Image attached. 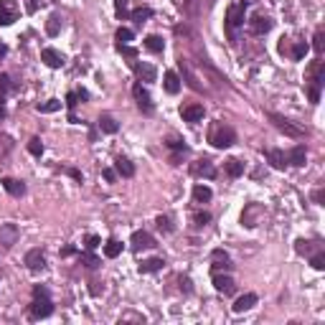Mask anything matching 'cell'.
Masks as SVG:
<instances>
[{
	"instance_id": "obj_34",
	"label": "cell",
	"mask_w": 325,
	"mask_h": 325,
	"mask_svg": "<svg viewBox=\"0 0 325 325\" xmlns=\"http://www.w3.org/2000/svg\"><path fill=\"white\" fill-rule=\"evenodd\" d=\"M59 31H61V18L59 16H51L49 23H46V33L49 36H59Z\"/></svg>"
},
{
	"instance_id": "obj_49",
	"label": "cell",
	"mask_w": 325,
	"mask_h": 325,
	"mask_svg": "<svg viewBox=\"0 0 325 325\" xmlns=\"http://www.w3.org/2000/svg\"><path fill=\"white\" fill-rule=\"evenodd\" d=\"M6 114H8V112H6V107H3V104H0V122H3V119H6Z\"/></svg>"
},
{
	"instance_id": "obj_10",
	"label": "cell",
	"mask_w": 325,
	"mask_h": 325,
	"mask_svg": "<svg viewBox=\"0 0 325 325\" xmlns=\"http://www.w3.org/2000/svg\"><path fill=\"white\" fill-rule=\"evenodd\" d=\"M41 61H44L49 69H61V66H64V54H59L56 49H44V51H41Z\"/></svg>"
},
{
	"instance_id": "obj_25",
	"label": "cell",
	"mask_w": 325,
	"mask_h": 325,
	"mask_svg": "<svg viewBox=\"0 0 325 325\" xmlns=\"http://www.w3.org/2000/svg\"><path fill=\"white\" fill-rule=\"evenodd\" d=\"M224 168H226V173H229L231 178H239V176L244 173V162L236 160V157H229V160L224 162Z\"/></svg>"
},
{
	"instance_id": "obj_15",
	"label": "cell",
	"mask_w": 325,
	"mask_h": 325,
	"mask_svg": "<svg viewBox=\"0 0 325 325\" xmlns=\"http://www.w3.org/2000/svg\"><path fill=\"white\" fill-rule=\"evenodd\" d=\"M307 160V152H305V145H295L290 152H287V166H295V168H302Z\"/></svg>"
},
{
	"instance_id": "obj_23",
	"label": "cell",
	"mask_w": 325,
	"mask_h": 325,
	"mask_svg": "<svg viewBox=\"0 0 325 325\" xmlns=\"http://www.w3.org/2000/svg\"><path fill=\"white\" fill-rule=\"evenodd\" d=\"M162 267H166V262H162L160 257H152V259H145V262H140V272H142V274H150V272H160Z\"/></svg>"
},
{
	"instance_id": "obj_3",
	"label": "cell",
	"mask_w": 325,
	"mask_h": 325,
	"mask_svg": "<svg viewBox=\"0 0 325 325\" xmlns=\"http://www.w3.org/2000/svg\"><path fill=\"white\" fill-rule=\"evenodd\" d=\"M244 8H247V3H239V6H231V8L226 11V33H229V41H231V44H236L234 31H236L239 26H244Z\"/></svg>"
},
{
	"instance_id": "obj_27",
	"label": "cell",
	"mask_w": 325,
	"mask_h": 325,
	"mask_svg": "<svg viewBox=\"0 0 325 325\" xmlns=\"http://www.w3.org/2000/svg\"><path fill=\"white\" fill-rule=\"evenodd\" d=\"M211 196H214V193H211V188H209V186H201V183H198V186H193V201H196V204H209V201H211Z\"/></svg>"
},
{
	"instance_id": "obj_5",
	"label": "cell",
	"mask_w": 325,
	"mask_h": 325,
	"mask_svg": "<svg viewBox=\"0 0 325 325\" xmlns=\"http://www.w3.org/2000/svg\"><path fill=\"white\" fill-rule=\"evenodd\" d=\"M132 97H135V102H137V107L145 112V114H152V99H150V94H147V89L142 87V82H135L132 84Z\"/></svg>"
},
{
	"instance_id": "obj_37",
	"label": "cell",
	"mask_w": 325,
	"mask_h": 325,
	"mask_svg": "<svg viewBox=\"0 0 325 325\" xmlns=\"http://www.w3.org/2000/svg\"><path fill=\"white\" fill-rule=\"evenodd\" d=\"M114 38H117V44H130V41L135 38V33H132L130 28H117V36H114Z\"/></svg>"
},
{
	"instance_id": "obj_6",
	"label": "cell",
	"mask_w": 325,
	"mask_h": 325,
	"mask_svg": "<svg viewBox=\"0 0 325 325\" xmlns=\"http://www.w3.org/2000/svg\"><path fill=\"white\" fill-rule=\"evenodd\" d=\"M269 119H272V122H274V127H277L279 132H285L287 137H302V135H305L300 127L290 125V119H285V117H282V114H277V112H269Z\"/></svg>"
},
{
	"instance_id": "obj_33",
	"label": "cell",
	"mask_w": 325,
	"mask_h": 325,
	"mask_svg": "<svg viewBox=\"0 0 325 325\" xmlns=\"http://www.w3.org/2000/svg\"><path fill=\"white\" fill-rule=\"evenodd\" d=\"M36 109H38V112H44V114H49V112H59V109H61V102H59V99H49V102H41Z\"/></svg>"
},
{
	"instance_id": "obj_45",
	"label": "cell",
	"mask_w": 325,
	"mask_h": 325,
	"mask_svg": "<svg viewBox=\"0 0 325 325\" xmlns=\"http://www.w3.org/2000/svg\"><path fill=\"white\" fill-rule=\"evenodd\" d=\"M102 176H104V181H107V183H114V178H117V171H112V168H104V171H102Z\"/></svg>"
},
{
	"instance_id": "obj_41",
	"label": "cell",
	"mask_w": 325,
	"mask_h": 325,
	"mask_svg": "<svg viewBox=\"0 0 325 325\" xmlns=\"http://www.w3.org/2000/svg\"><path fill=\"white\" fill-rule=\"evenodd\" d=\"M155 224H157V229H160V231H166V234H171V231H173V224H171V219H168V216H157V221H155Z\"/></svg>"
},
{
	"instance_id": "obj_24",
	"label": "cell",
	"mask_w": 325,
	"mask_h": 325,
	"mask_svg": "<svg viewBox=\"0 0 325 325\" xmlns=\"http://www.w3.org/2000/svg\"><path fill=\"white\" fill-rule=\"evenodd\" d=\"M162 84H166L168 94H178L181 92V79H178L176 71H166V82H162Z\"/></svg>"
},
{
	"instance_id": "obj_8",
	"label": "cell",
	"mask_w": 325,
	"mask_h": 325,
	"mask_svg": "<svg viewBox=\"0 0 325 325\" xmlns=\"http://www.w3.org/2000/svg\"><path fill=\"white\" fill-rule=\"evenodd\" d=\"M204 114H206V109H204V104H186V107H181V117L186 119V122H201L204 119Z\"/></svg>"
},
{
	"instance_id": "obj_11",
	"label": "cell",
	"mask_w": 325,
	"mask_h": 325,
	"mask_svg": "<svg viewBox=\"0 0 325 325\" xmlns=\"http://www.w3.org/2000/svg\"><path fill=\"white\" fill-rule=\"evenodd\" d=\"M130 244H132L135 252H140V249H152V247H155V239H152L147 231H135L132 239H130Z\"/></svg>"
},
{
	"instance_id": "obj_7",
	"label": "cell",
	"mask_w": 325,
	"mask_h": 325,
	"mask_svg": "<svg viewBox=\"0 0 325 325\" xmlns=\"http://www.w3.org/2000/svg\"><path fill=\"white\" fill-rule=\"evenodd\" d=\"M191 173H193L196 178H216V168H214V162H211L209 157L191 162Z\"/></svg>"
},
{
	"instance_id": "obj_13",
	"label": "cell",
	"mask_w": 325,
	"mask_h": 325,
	"mask_svg": "<svg viewBox=\"0 0 325 325\" xmlns=\"http://www.w3.org/2000/svg\"><path fill=\"white\" fill-rule=\"evenodd\" d=\"M16 241H18V229H16V224L0 226V244H3L6 249H11Z\"/></svg>"
},
{
	"instance_id": "obj_35",
	"label": "cell",
	"mask_w": 325,
	"mask_h": 325,
	"mask_svg": "<svg viewBox=\"0 0 325 325\" xmlns=\"http://www.w3.org/2000/svg\"><path fill=\"white\" fill-rule=\"evenodd\" d=\"M28 152L36 155V157H41V155H44V142H41L38 137H31V140H28Z\"/></svg>"
},
{
	"instance_id": "obj_43",
	"label": "cell",
	"mask_w": 325,
	"mask_h": 325,
	"mask_svg": "<svg viewBox=\"0 0 325 325\" xmlns=\"http://www.w3.org/2000/svg\"><path fill=\"white\" fill-rule=\"evenodd\" d=\"M114 11H117V16H119V18H125V16L130 13V8H127V0H114Z\"/></svg>"
},
{
	"instance_id": "obj_38",
	"label": "cell",
	"mask_w": 325,
	"mask_h": 325,
	"mask_svg": "<svg viewBox=\"0 0 325 325\" xmlns=\"http://www.w3.org/2000/svg\"><path fill=\"white\" fill-rule=\"evenodd\" d=\"M166 145H168L171 150H178V152H186V150H188V145H186L183 140H178V137H168Z\"/></svg>"
},
{
	"instance_id": "obj_2",
	"label": "cell",
	"mask_w": 325,
	"mask_h": 325,
	"mask_svg": "<svg viewBox=\"0 0 325 325\" xmlns=\"http://www.w3.org/2000/svg\"><path fill=\"white\" fill-rule=\"evenodd\" d=\"M209 142H211L214 147H219V150L231 147V145L236 142V132H234L229 125L216 122V125H211V130H209Z\"/></svg>"
},
{
	"instance_id": "obj_39",
	"label": "cell",
	"mask_w": 325,
	"mask_h": 325,
	"mask_svg": "<svg viewBox=\"0 0 325 325\" xmlns=\"http://www.w3.org/2000/svg\"><path fill=\"white\" fill-rule=\"evenodd\" d=\"M325 36H322V28H317L315 31V38H312V49L317 51V54H322V49H325V41H322Z\"/></svg>"
},
{
	"instance_id": "obj_29",
	"label": "cell",
	"mask_w": 325,
	"mask_h": 325,
	"mask_svg": "<svg viewBox=\"0 0 325 325\" xmlns=\"http://www.w3.org/2000/svg\"><path fill=\"white\" fill-rule=\"evenodd\" d=\"M145 49L152 51V54H162V49H166V41H162L160 36H147V38H145Z\"/></svg>"
},
{
	"instance_id": "obj_17",
	"label": "cell",
	"mask_w": 325,
	"mask_h": 325,
	"mask_svg": "<svg viewBox=\"0 0 325 325\" xmlns=\"http://www.w3.org/2000/svg\"><path fill=\"white\" fill-rule=\"evenodd\" d=\"M135 74H137V79L140 82H145V84H150V82H155V76H157V71H155V66L152 64H135Z\"/></svg>"
},
{
	"instance_id": "obj_26",
	"label": "cell",
	"mask_w": 325,
	"mask_h": 325,
	"mask_svg": "<svg viewBox=\"0 0 325 325\" xmlns=\"http://www.w3.org/2000/svg\"><path fill=\"white\" fill-rule=\"evenodd\" d=\"M99 130H102V132H107V135H114V132L119 130V125L114 122V117H112V114H102V117H99Z\"/></svg>"
},
{
	"instance_id": "obj_42",
	"label": "cell",
	"mask_w": 325,
	"mask_h": 325,
	"mask_svg": "<svg viewBox=\"0 0 325 325\" xmlns=\"http://www.w3.org/2000/svg\"><path fill=\"white\" fill-rule=\"evenodd\" d=\"M193 221H196V226H206V224L211 221V214H209V211H198V214L193 216Z\"/></svg>"
},
{
	"instance_id": "obj_9",
	"label": "cell",
	"mask_w": 325,
	"mask_h": 325,
	"mask_svg": "<svg viewBox=\"0 0 325 325\" xmlns=\"http://www.w3.org/2000/svg\"><path fill=\"white\" fill-rule=\"evenodd\" d=\"M214 287H216V292H221V295H234V290H236L234 279H231L229 274H219V272H214Z\"/></svg>"
},
{
	"instance_id": "obj_30",
	"label": "cell",
	"mask_w": 325,
	"mask_h": 325,
	"mask_svg": "<svg viewBox=\"0 0 325 325\" xmlns=\"http://www.w3.org/2000/svg\"><path fill=\"white\" fill-rule=\"evenodd\" d=\"M87 97H89V94H87L84 89H74V92H69V94H66V104L74 109V107H76L82 99H87Z\"/></svg>"
},
{
	"instance_id": "obj_12",
	"label": "cell",
	"mask_w": 325,
	"mask_h": 325,
	"mask_svg": "<svg viewBox=\"0 0 325 325\" xmlns=\"http://www.w3.org/2000/svg\"><path fill=\"white\" fill-rule=\"evenodd\" d=\"M26 264H28L31 272H41V269L46 267V254H44L41 249H31V252L26 254Z\"/></svg>"
},
{
	"instance_id": "obj_1",
	"label": "cell",
	"mask_w": 325,
	"mask_h": 325,
	"mask_svg": "<svg viewBox=\"0 0 325 325\" xmlns=\"http://www.w3.org/2000/svg\"><path fill=\"white\" fill-rule=\"evenodd\" d=\"M54 312V302H51V295L44 285H36L33 287V302H31V317L33 320H41V317H49Z\"/></svg>"
},
{
	"instance_id": "obj_48",
	"label": "cell",
	"mask_w": 325,
	"mask_h": 325,
	"mask_svg": "<svg viewBox=\"0 0 325 325\" xmlns=\"http://www.w3.org/2000/svg\"><path fill=\"white\" fill-rule=\"evenodd\" d=\"M6 54H8V46H6V44H3V41H0V59H3V56H6Z\"/></svg>"
},
{
	"instance_id": "obj_40",
	"label": "cell",
	"mask_w": 325,
	"mask_h": 325,
	"mask_svg": "<svg viewBox=\"0 0 325 325\" xmlns=\"http://www.w3.org/2000/svg\"><path fill=\"white\" fill-rule=\"evenodd\" d=\"M310 264H312V269H317V272L325 269V254H322V252L312 254V257H310Z\"/></svg>"
},
{
	"instance_id": "obj_22",
	"label": "cell",
	"mask_w": 325,
	"mask_h": 325,
	"mask_svg": "<svg viewBox=\"0 0 325 325\" xmlns=\"http://www.w3.org/2000/svg\"><path fill=\"white\" fill-rule=\"evenodd\" d=\"M114 168H117V176H122V178H132L135 176V166H132L127 157H117L114 160Z\"/></svg>"
},
{
	"instance_id": "obj_16",
	"label": "cell",
	"mask_w": 325,
	"mask_h": 325,
	"mask_svg": "<svg viewBox=\"0 0 325 325\" xmlns=\"http://www.w3.org/2000/svg\"><path fill=\"white\" fill-rule=\"evenodd\" d=\"M0 183H3V188H6V191H8L13 198L26 196V183H23V181H16V178H3Z\"/></svg>"
},
{
	"instance_id": "obj_20",
	"label": "cell",
	"mask_w": 325,
	"mask_h": 325,
	"mask_svg": "<svg viewBox=\"0 0 325 325\" xmlns=\"http://www.w3.org/2000/svg\"><path fill=\"white\" fill-rule=\"evenodd\" d=\"M254 305H257V295H254V292H247V295H241V297L231 305V310H234V312H247V310H252Z\"/></svg>"
},
{
	"instance_id": "obj_21",
	"label": "cell",
	"mask_w": 325,
	"mask_h": 325,
	"mask_svg": "<svg viewBox=\"0 0 325 325\" xmlns=\"http://www.w3.org/2000/svg\"><path fill=\"white\" fill-rule=\"evenodd\" d=\"M310 76H312V79H310L312 87L320 89V87L325 84V64H322V61H315V64L310 66Z\"/></svg>"
},
{
	"instance_id": "obj_28",
	"label": "cell",
	"mask_w": 325,
	"mask_h": 325,
	"mask_svg": "<svg viewBox=\"0 0 325 325\" xmlns=\"http://www.w3.org/2000/svg\"><path fill=\"white\" fill-rule=\"evenodd\" d=\"M130 18H132L135 23H145L147 18H152V8H150V6H140V8H135V11L130 13Z\"/></svg>"
},
{
	"instance_id": "obj_47",
	"label": "cell",
	"mask_w": 325,
	"mask_h": 325,
	"mask_svg": "<svg viewBox=\"0 0 325 325\" xmlns=\"http://www.w3.org/2000/svg\"><path fill=\"white\" fill-rule=\"evenodd\" d=\"M69 176H71V178H74V181H82V173H79V171H76V168H71V171H69Z\"/></svg>"
},
{
	"instance_id": "obj_4",
	"label": "cell",
	"mask_w": 325,
	"mask_h": 325,
	"mask_svg": "<svg viewBox=\"0 0 325 325\" xmlns=\"http://www.w3.org/2000/svg\"><path fill=\"white\" fill-rule=\"evenodd\" d=\"M18 3L16 0H0V26H13L18 21Z\"/></svg>"
},
{
	"instance_id": "obj_32",
	"label": "cell",
	"mask_w": 325,
	"mask_h": 325,
	"mask_svg": "<svg viewBox=\"0 0 325 325\" xmlns=\"http://www.w3.org/2000/svg\"><path fill=\"white\" fill-rule=\"evenodd\" d=\"M307 44L305 41H295V46H292V51H290V56L295 59V61H300V59H305V54H307Z\"/></svg>"
},
{
	"instance_id": "obj_18",
	"label": "cell",
	"mask_w": 325,
	"mask_h": 325,
	"mask_svg": "<svg viewBox=\"0 0 325 325\" xmlns=\"http://www.w3.org/2000/svg\"><path fill=\"white\" fill-rule=\"evenodd\" d=\"M211 267H214V272H219V269H231V259H229V254L224 252V249H214L211 252Z\"/></svg>"
},
{
	"instance_id": "obj_44",
	"label": "cell",
	"mask_w": 325,
	"mask_h": 325,
	"mask_svg": "<svg viewBox=\"0 0 325 325\" xmlns=\"http://www.w3.org/2000/svg\"><path fill=\"white\" fill-rule=\"evenodd\" d=\"M99 244H102V239H99L97 234H89V236H87V249H89V252H92V249H97Z\"/></svg>"
},
{
	"instance_id": "obj_36",
	"label": "cell",
	"mask_w": 325,
	"mask_h": 325,
	"mask_svg": "<svg viewBox=\"0 0 325 325\" xmlns=\"http://www.w3.org/2000/svg\"><path fill=\"white\" fill-rule=\"evenodd\" d=\"M82 264H84V267H89V269H97V267H99V259H97V257H94V254L87 249V252L82 254Z\"/></svg>"
},
{
	"instance_id": "obj_14",
	"label": "cell",
	"mask_w": 325,
	"mask_h": 325,
	"mask_svg": "<svg viewBox=\"0 0 325 325\" xmlns=\"http://www.w3.org/2000/svg\"><path fill=\"white\" fill-rule=\"evenodd\" d=\"M269 28H272V21H269L267 16H254V18L249 21V31H252L254 36H264V33H269Z\"/></svg>"
},
{
	"instance_id": "obj_31",
	"label": "cell",
	"mask_w": 325,
	"mask_h": 325,
	"mask_svg": "<svg viewBox=\"0 0 325 325\" xmlns=\"http://www.w3.org/2000/svg\"><path fill=\"white\" fill-rule=\"evenodd\" d=\"M104 254H107L109 259H114V257H119V254H122V244H119L117 239H109V241L104 244Z\"/></svg>"
},
{
	"instance_id": "obj_19",
	"label": "cell",
	"mask_w": 325,
	"mask_h": 325,
	"mask_svg": "<svg viewBox=\"0 0 325 325\" xmlns=\"http://www.w3.org/2000/svg\"><path fill=\"white\" fill-rule=\"evenodd\" d=\"M267 160L272 162V168H277V171H285L287 168V155L282 150H277V147H269L267 150Z\"/></svg>"
},
{
	"instance_id": "obj_46",
	"label": "cell",
	"mask_w": 325,
	"mask_h": 325,
	"mask_svg": "<svg viewBox=\"0 0 325 325\" xmlns=\"http://www.w3.org/2000/svg\"><path fill=\"white\" fill-rule=\"evenodd\" d=\"M322 198H325V193H322V188H317V191L312 193V201H315V204H322Z\"/></svg>"
}]
</instances>
